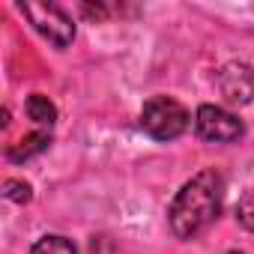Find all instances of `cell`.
I'll use <instances>...</instances> for the list:
<instances>
[{
  "label": "cell",
  "instance_id": "3957f363",
  "mask_svg": "<svg viewBox=\"0 0 254 254\" xmlns=\"http://www.w3.org/2000/svg\"><path fill=\"white\" fill-rule=\"evenodd\" d=\"M21 15L33 24L39 36H45L54 48H69L75 39V21L72 15L57 3H18Z\"/></svg>",
  "mask_w": 254,
  "mask_h": 254
},
{
  "label": "cell",
  "instance_id": "5b68a950",
  "mask_svg": "<svg viewBox=\"0 0 254 254\" xmlns=\"http://www.w3.org/2000/svg\"><path fill=\"white\" fill-rule=\"evenodd\" d=\"M218 90L230 105H248L254 99V69L242 60H230L218 72Z\"/></svg>",
  "mask_w": 254,
  "mask_h": 254
},
{
  "label": "cell",
  "instance_id": "52a82bcc",
  "mask_svg": "<svg viewBox=\"0 0 254 254\" xmlns=\"http://www.w3.org/2000/svg\"><path fill=\"white\" fill-rule=\"evenodd\" d=\"M27 114H30V120L36 123V126H51L57 123V105L48 99V96H42V93H33V96H27Z\"/></svg>",
  "mask_w": 254,
  "mask_h": 254
},
{
  "label": "cell",
  "instance_id": "277c9868",
  "mask_svg": "<svg viewBox=\"0 0 254 254\" xmlns=\"http://www.w3.org/2000/svg\"><path fill=\"white\" fill-rule=\"evenodd\" d=\"M194 132L209 144H233L245 135V126L236 114L218 105H200L194 114Z\"/></svg>",
  "mask_w": 254,
  "mask_h": 254
},
{
  "label": "cell",
  "instance_id": "9c48e42d",
  "mask_svg": "<svg viewBox=\"0 0 254 254\" xmlns=\"http://www.w3.org/2000/svg\"><path fill=\"white\" fill-rule=\"evenodd\" d=\"M3 194H6L9 200H15V203H30L33 189H30V183H24V180H6V183H3Z\"/></svg>",
  "mask_w": 254,
  "mask_h": 254
},
{
  "label": "cell",
  "instance_id": "8992f818",
  "mask_svg": "<svg viewBox=\"0 0 254 254\" xmlns=\"http://www.w3.org/2000/svg\"><path fill=\"white\" fill-rule=\"evenodd\" d=\"M48 147H51V132L39 129V132L24 135L18 144H12V147L6 150V159H9V162H27V159H33V156L45 153Z\"/></svg>",
  "mask_w": 254,
  "mask_h": 254
},
{
  "label": "cell",
  "instance_id": "6da1fadb",
  "mask_svg": "<svg viewBox=\"0 0 254 254\" xmlns=\"http://www.w3.org/2000/svg\"><path fill=\"white\" fill-rule=\"evenodd\" d=\"M224 200V180L218 171H200L194 174L171 200L168 221L177 239H194L203 233L221 212Z\"/></svg>",
  "mask_w": 254,
  "mask_h": 254
},
{
  "label": "cell",
  "instance_id": "7a4b0ae2",
  "mask_svg": "<svg viewBox=\"0 0 254 254\" xmlns=\"http://www.w3.org/2000/svg\"><path fill=\"white\" fill-rule=\"evenodd\" d=\"M141 129L153 141H174L189 129V111L171 96H153L141 108Z\"/></svg>",
  "mask_w": 254,
  "mask_h": 254
},
{
  "label": "cell",
  "instance_id": "8fae6325",
  "mask_svg": "<svg viewBox=\"0 0 254 254\" xmlns=\"http://www.w3.org/2000/svg\"><path fill=\"white\" fill-rule=\"evenodd\" d=\"M227 254H245V251H227Z\"/></svg>",
  "mask_w": 254,
  "mask_h": 254
},
{
  "label": "cell",
  "instance_id": "30bf717a",
  "mask_svg": "<svg viewBox=\"0 0 254 254\" xmlns=\"http://www.w3.org/2000/svg\"><path fill=\"white\" fill-rule=\"evenodd\" d=\"M236 218L254 233V191H248V194L239 200V206H236Z\"/></svg>",
  "mask_w": 254,
  "mask_h": 254
},
{
  "label": "cell",
  "instance_id": "ba28073f",
  "mask_svg": "<svg viewBox=\"0 0 254 254\" xmlns=\"http://www.w3.org/2000/svg\"><path fill=\"white\" fill-rule=\"evenodd\" d=\"M30 254H78V248L72 245V239L51 233V236H42V239L30 248Z\"/></svg>",
  "mask_w": 254,
  "mask_h": 254
}]
</instances>
